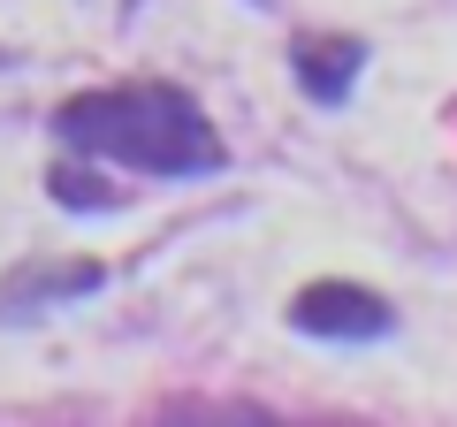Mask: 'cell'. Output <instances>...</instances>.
I'll return each mask as SVG.
<instances>
[{"label":"cell","instance_id":"6da1fadb","mask_svg":"<svg viewBox=\"0 0 457 427\" xmlns=\"http://www.w3.org/2000/svg\"><path fill=\"white\" fill-rule=\"evenodd\" d=\"M54 138H62V153H77V161L130 168V176H153V183H198V176H221L228 168V138L213 130V115L168 77L69 92L62 107H54Z\"/></svg>","mask_w":457,"mask_h":427},{"label":"cell","instance_id":"7a4b0ae2","mask_svg":"<svg viewBox=\"0 0 457 427\" xmlns=\"http://www.w3.org/2000/svg\"><path fill=\"white\" fill-rule=\"evenodd\" d=\"M290 329L320 336V344H381V336H396V306L381 290H366V282L328 275L290 297Z\"/></svg>","mask_w":457,"mask_h":427},{"label":"cell","instance_id":"3957f363","mask_svg":"<svg viewBox=\"0 0 457 427\" xmlns=\"http://www.w3.org/2000/svg\"><path fill=\"white\" fill-rule=\"evenodd\" d=\"M92 290H107V267H92V260H23L16 275L0 282V321H38L46 306H77V297H92Z\"/></svg>","mask_w":457,"mask_h":427},{"label":"cell","instance_id":"277c9868","mask_svg":"<svg viewBox=\"0 0 457 427\" xmlns=\"http://www.w3.org/2000/svg\"><path fill=\"white\" fill-rule=\"evenodd\" d=\"M290 69H297V92H305L312 107H343L351 84L366 77V38L305 31V38H290Z\"/></svg>","mask_w":457,"mask_h":427},{"label":"cell","instance_id":"5b68a950","mask_svg":"<svg viewBox=\"0 0 457 427\" xmlns=\"http://www.w3.org/2000/svg\"><path fill=\"white\" fill-rule=\"evenodd\" d=\"M46 191H54V206H69V214H107L114 206V183L99 176V161L84 168L77 153H62V161L46 168Z\"/></svg>","mask_w":457,"mask_h":427},{"label":"cell","instance_id":"8992f818","mask_svg":"<svg viewBox=\"0 0 457 427\" xmlns=\"http://www.w3.org/2000/svg\"><path fill=\"white\" fill-rule=\"evenodd\" d=\"M260 8H267V0H260Z\"/></svg>","mask_w":457,"mask_h":427}]
</instances>
